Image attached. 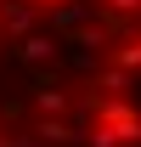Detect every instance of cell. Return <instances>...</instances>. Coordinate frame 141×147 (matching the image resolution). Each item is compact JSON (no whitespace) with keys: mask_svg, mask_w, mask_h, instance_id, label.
<instances>
[{"mask_svg":"<svg viewBox=\"0 0 141 147\" xmlns=\"http://www.w3.org/2000/svg\"><path fill=\"white\" fill-rule=\"evenodd\" d=\"M0 147H141V0H0Z\"/></svg>","mask_w":141,"mask_h":147,"instance_id":"6da1fadb","label":"cell"}]
</instances>
